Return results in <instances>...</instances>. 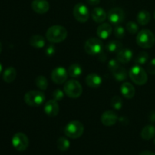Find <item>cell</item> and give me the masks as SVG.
<instances>
[{"label":"cell","mask_w":155,"mask_h":155,"mask_svg":"<svg viewBox=\"0 0 155 155\" xmlns=\"http://www.w3.org/2000/svg\"><path fill=\"white\" fill-rule=\"evenodd\" d=\"M148 120L151 123H155V110L150 112L149 115H148Z\"/></svg>","instance_id":"8d00e7d4"},{"label":"cell","mask_w":155,"mask_h":155,"mask_svg":"<svg viewBox=\"0 0 155 155\" xmlns=\"http://www.w3.org/2000/svg\"><path fill=\"white\" fill-rule=\"evenodd\" d=\"M139 155H155V153L151 151H143Z\"/></svg>","instance_id":"f35d334b"},{"label":"cell","mask_w":155,"mask_h":155,"mask_svg":"<svg viewBox=\"0 0 155 155\" xmlns=\"http://www.w3.org/2000/svg\"><path fill=\"white\" fill-rule=\"evenodd\" d=\"M100 1H101V0H87V3L89 5L95 6L98 5L100 3Z\"/></svg>","instance_id":"74e56055"},{"label":"cell","mask_w":155,"mask_h":155,"mask_svg":"<svg viewBox=\"0 0 155 155\" xmlns=\"http://www.w3.org/2000/svg\"><path fill=\"white\" fill-rule=\"evenodd\" d=\"M133 51L130 48H123L117 54V59L121 64H127L133 58Z\"/></svg>","instance_id":"2e32d148"},{"label":"cell","mask_w":155,"mask_h":155,"mask_svg":"<svg viewBox=\"0 0 155 155\" xmlns=\"http://www.w3.org/2000/svg\"><path fill=\"white\" fill-rule=\"evenodd\" d=\"M24 101L30 107H38L43 104L45 100V94L42 91H29L24 95Z\"/></svg>","instance_id":"277c9868"},{"label":"cell","mask_w":155,"mask_h":155,"mask_svg":"<svg viewBox=\"0 0 155 155\" xmlns=\"http://www.w3.org/2000/svg\"><path fill=\"white\" fill-rule=\"evenodd\" d=\"M107 19L112 24L119 25L125 19V12L120 8H113L108 12Z\"/></svg>","instance_id":"30bf717a"},{"label":"cell","mask_w":155,"mask_h":155,"mask_svg":"<svg viewBox=\"0 0 155 155\" xmlns=\"http://www.w3.org/2000/svg\"><path fill=\"white\" fill-rule=\"evenodd\" d=\"M91 16H92V18L95 22L100 24V23H103L105 21L106 18H107V14L106 13V12L102 8L97 7L92 11Z\"/></svg>","instance_id":"e0dca14e"},{"label":"cell","mask_w":155,"mask_h":155,"mask_svg":"<svg viewBox=\"0 0 155 155\" xmlns=\"http://www.w3.org/2000/svg\"><path fill=\"white\" fill-rule=\"evenodd\" d=\"M64 92L69 98H77L83 93V87L80 82L75 80H71L65 83Z\"/></svg>","instance_id":"8992f818"},{"label":"cell","mask_w":155,"mask_h":155,"mask_svg":"<svg viewBox=\"0 0 155 155\" xmlns=\"http://www.w3.org/2000/svg\"><path fill=\"white\" fill-rule=\"evenodd\" d=\"M148 58H149V55H148V52H146V51H142V52H140L136 56V58L134 60V62L136 64L138 65L145 64L148 61Z\"/></svg>","instance_id":"f1b7e54d"},{"label":"cell","mask_w":155,"mask_h":155,"mask_svg":"<svg viewBox=\"0 0 155 155\" xmlns=\"http://www.w3.org/2000/svg\"><path fill=\"white\" fill-rule=\"evenodd\" d=\"M31 7L36 13L42 15L48 11L49 4L46 0H33L32 2Z\"/></svg>","instance_id":"5bb4252c"},{"label":"cell","mask_w":155,"mask_h":155,"mask_svg":"<svg viewBox=\"0 0 155 155\" xmlns=\"http://www.w3.org/2000/svg\"><path fill=\"white\" fill-rule=\"evenodd\" d=\"M84 132V126L78 120H73L67 124L64 129V133L68 138L76 139L81 137Z\"/></svg>","instance_id":"5b68a950"},{"label":"cell","mask_w":155,"mask_h":155,"mask_svg":"<svg viewBox=\"0 0 155 155\" xmlns=\"http://www.w3.org/2000/svg\"><path fill=\"white\" fill-rule=\"evenodd\" d=\"M86 83L88 86L95 89L101 86L102 83V79L99 75L92 73L86 77Z\"/></svg>","instance_id":"ac0fdd59"},{"label":"cell","mask_w":155,"mask_h":155,"mask_svg":"<svg viewBox=\"0 0 155 155\" xmlns=\"http://www.w3.org/2000/svg\"><path fill=\"white\" fill-rule=\"evenodd\" d=\"M112 27L107 23H102L97 28V35L101 39H106L111 35Z\"/></svg>","instance_id":"9a60e30c"},{"label":"cell","mask_w":155,"mask_h":155,"mask_svg":"<svg viewBox=\"0 0 155 155\" xmlns=\"http://www.w3.org/2000/svg\"><path fill=\"white\" fill-rule=\"evenodd\" d=\"M114 36L117 38H119V39H122L123 37H124L125 36V29L120 25H117L115 27L114 30Z\"/></svg>","instance_id":"1f68e13d"},{"label":"cell","mask_w":155,"mask_h":155,"mask_svg":"<svg viewBox=\"0 0 155 155\" xmlns=\"http://www.w3.org/2000/svg\"><path fill=\"white\" fill-rule=\"evenodd\" d=\"M74 16L77 21L86 23L89 18V11L87 6L83 3H78L74 8Z\"/></svg>","instance_id":"9c48e42d"},{"label":"cell","mask_w":155,"mask_h":155,"mask_svg":"<svg viewBox=\"0 0 155 155\" xmlns=\"http://www.w3.org/2000/svg\"><path fill=\"white\" fill-rule=\"evenodd\" d=\"M64 95V92L61 91L60 89H55L53 92V98L57 101L61 100L63 98Z\"/></svg>","instance_id":"836d02e7"},{"label":"cell","mask_w":155,"mask_h":155,"mask_svg":"<svg viewBox=\"0 0 155 155\" xmlns=\"http://www.w3.org/2000/svg\"><path fill=\"white\" fill-rule=\"evenodd\" d=\"M136 43L143 48H150L155 43V36L151 30L143 29L136 36Z\"/></svg>","instance_id":"7a4b0ae2"},{"label":"cell","mask_w":155,"mask_h":155,"mask_svg":"<svg viewBox=\"0 0 155 155\" xmlns=\"http://www.w3.org/2000/svg\"><path fill=\"white\" fill-rule=\"evenodd\" d=\"M29 42H30V45L32 47L36 48H42L45 45V40L44 37L39 34L32 36L30 37Z\"/></svg>","instance_id":"ffe728a7"},{"label":"cell","mask_w":155,"mask_h":155,"mask_svg":"<svg viewBox=\"0 0 155 155\" xmlns=\"http://www.w3.org/2000/svg\"><path fill=\"white\" fill-rule=\"evenodd\" d=\"M103 42L101 39L98 38H90L88 39L84 45V49L88 54L90 55H96L102 53Z\"/></svg>","instance_id":"52a82bcc"},{"label":"cell","mask_w":155,"mask_h":155,"mask_svg":"<svg viewBox=\"0 0 155 155\" xmlns=\"http://www.w3.org/2000/svg\"><path fill=\"white\" fill-rule=\"evenodd\" d=\"M57 147L61 151H66L70 148V142L67 138L60 137L57 141Z\"/></svg>","instance_id":"83f0119b"},{"label":"cell","mask_w":155,"mask_h":155,"mask_svg":"<svg viewBox=\"0 0 155 155\" xmlns=\"http://www.w3.org/2000/svg\"><path fill=\"white\" fill-rule=\"evenodd\" d=\"M118 120V117L117 114L113 110H106L102 114L101 117V122L105 127L114 126Z\"/></svg>","instance_id":"7c38bea8"},{"label":"cell","mask_w":155,"mask_h":155,"mask_svg":"<svg viewBox=\"0 0 155 155\" xmlns=\"http://www.w3.org/2000/svg\"><path fill=\"white\" fill-rule=\"evenodd\" d=\"M154 143L155 144V139H154Z\"/></svg>","instance_id":"7bdbcfd3"},{"label":"cell","mask_w":155,"mask_h":155,"mask_svg":"<svg viewBox=\"0 0 155 155\" xmlns=\"http://www.w3.org/2000/svg\"><path fill=\"white\" fill-rule=\"evenodd\" d=\"M45 54L47 56H52L54 55V53H55V48L53 45H49L46 47L45 48Z\"/></svg>","instance_id":"d590c367"},{"label":"cell","mask_w":155,"mask_h":155,"mask_svg":"<svg viewBox=\"0 0 155 155\" xmlns=\"http://www.w3.org/2000/svg\"><path fill=\"white\" fill-rule=\"evenodd\" d=\"M129 76L132 81L139 86L145 85L148 81V74L140 65L136 64L131 68L129 72Z\"/></svg>","instance_id":"3957f363"},{"label":"cell","mask_w":155,"mask_h":155,"mask_svg":"<svg viewBox=\"0 0 155 155\" xmlns=\"http://www.w3.org/2000/svg\"><path fill=\"white\" fill-rule=\"evenodd\" d=\"M2 71V64L0 63V74H1Z\"/></svg>","instance_id":"ab89813d"},{"label":"cell","mask_w":155,"mask_h":155,"mask_svg":"<svg viewBox=\"0 0 155 155\" xmlns=\"http://www.w3.org/2000/svg\"><path fill=\"white\" fill-rule=\"evenodd\" d=\"M68 74L72 78H78L83 73V68L79 64H73L68 68Z\"/></svg>","instance_id":"cb8c5ba5"},{"label":"cell","mask_w":155,"mask_h":155,"mask_svg":"<svg viewBox=\"0 0 155 155\" xmlns=\"http://www.w3.org/2000/svg\"><path fill=\"white\" fill-rule=\"evenodd\" d=\"M35 83H36V86L42 91L45 90L48 86V80L44 76H38L35 80Z\"/></svg>","instance_id":"4316f807"},{"label":"cell","mask_w":155,"mask_h":155,"mask_svg":"<svg viewBox=\"0 0 155 155\" xmlns=\"http://www.w3.org/2000/svg\"><path fill=\"white\" fill-rule=\"evenodd\" d=\"M59 110L60 108H59L58 103L54 99L47 101L44 107V111L49 117L57 116L59 113Z\"/></svg>","instance_id":"4fadbf2b"},{"label":"cell","mask_w":155,"mask_h":155,"mask_svg":"<svg viewBox=\"0 0 155 155\" xmlns=\"http://www.w3.org/2000/svg\"><path fill=\"white\" fill-rule=\"evenodd\" d=\"M12 143L14 148L18 151H24L29 146V139L24 133H17L13 136Z\"/></svg>","instance_id":"ba28073f"},{"label":"cell","mask_w":155,"mask_h":155,"mask_svg":"<svg viewBox=\"0 0 155 155\" xmlns=\"http://www.w3.org/2000/svg\"><path fill=\"white\" fill-rule=\"evenodd\" d=\"M123 48V44L118 40H112L106 45V49L110 53L117 54Z\"/></svg>","instance_id":"d4e9b609"},{"label":"cell","mask_w":155,"mask_h":155,"mask_svg":"<svg viewBox=\"0 0 155 155\" xmlns=\"http://www.w3.org/2000/svg\"><path fill=\"white\" fill-rule=\"evenodd\" d=\"M126 27H127V31L130 33H131V34H135L139 30V26L134 21H129L127 24Z\"/></svg>","instance_id":"4dcf8cb0"},{"label":"cell","mask_w":155,"mask_h":155,"mask_svg":"<svg viewBox=\"0 0 155 155\" xmlns=\"http://www.w3.org/2000/svg\"><path fill=\"white\" fill-rule=\"evenodd\" d=\"M151 14L147 10H141L137 15V22L142 26L147 25L151 21Z\"/></svg>","instance_id":"7402d4cb"},{"label":"cell","mask_w":155,"mask_h":155,"mask_svg":"<svg viewBox=\"0 0 155 155\" xmlns=\"http://www.w3.org/2000/svg\"><path fill=\"white\" fill-rule=\"evenodd\" d=\"M120 92L122 95L127 99H131L134 97L136 90L133 85L130 83H124L120 86Z\"/></svg>","instance_id":"d6986e66"},{"label":"cell","mask_w":155,"mask_h":155,"mask_svg":"<svg viewBox=\"0 0 155 155\" xmlns=\"http://www.w3.org/2000/svg\"><path fill=\"white\" fill-rule=\"evenodd\" d=\"M112 74H113L114 77L118 81H124L127 78V70L123 67L120 66L117 69L112 72Z\"/></svg>","instance_id":"484cf974"},{"label":"cell","mask_w":155,"mask_h":155,"mask_svg":"<svg viewBox=\"0 0 155 155\" xmlns=\"http://www.w3.org/2000/svg\"><path fill=\"white\" fill-rule=\"evenodd\" d=\"M147 71L148 74L154 75L155 74V58H153L147 66Z\"/></svg>","instance_id":"e575fe53"},{"label":"cell","mask_w":155,"mask_h":155,"mask_svg":"<svg viewBox=\"0 0 155 155\" xmlns=\"http://www.w3.org/2000/svg\"><path fill=\"white\" fill-rule=\"evenodd\" d=\"M154 19H155V11H154Z\"/></svg>","instance_id":"b9f144b4"},{"label":"cell","mask_w":155,"mask_h":155,"mask_svg":"<svg viewBox=\"0 0 155 155\" xmlns=\"http://www.w3.org/2000/svg\"><path fill=\"white\" fill-rule=\"evenodd\" d=\"M2 50V43L0 42V53H1Z\"/></svg>","instance_id":"60d3db41"},{"label":"cell","mask_w":155,"mask_h":155,"mask_svg":"<svg viewBox=\"0 0 155 155\" xmlns=\"http://www.w3.org/2000/svg\"><path fill=\"white\" fill-rule=\"evenodd\" d=\"M68 72L63 67H58L54 68L51 74V80L56 84L64 83L68 79Z\"/></svg>","instance_id":"8fae6325"},{"label":"cell","mask_w":155,"mask_h":155,"mask_svg":"<svg viewBox=\"0 0 155 155\" xmlns=\"http://www.w3.org/2000/svg\"><path fill=\"white\" fill-rule=\"evenodd\" d=\"M111 106L115 110H120L123 107V100L118 95H115L111 99Z\"/></svg>","instance_id":"f546056e"},{"label":"cell","mask_w":155,"mask_h":155,"mask_svg":"<svg viewBox=\"0 0 155 155\" xmlns=\"http://www.w3.org/2000/svg\"><path fill=\"white\" fill-rule=\"evenodd\" d=\"M68 36L66 28L60 25H54L49 27L45 33V37L52 43H59L64 40Z\"/></svg>","instance_id":"6da1fadb"},{"label":"cell","mask_w":155,"mask_h":155,"mask_svg":"<svg viewBox=\"0 0 155 155\" xmlns=\"http://www.w3.org/2000/svg\"><path fill=\"white\" fill-rule=\"evenodd\" d=\"M120 62L118 61L117 59H111V60L109 61L108 62V65H107V68H108V69L110 70V72H114V71H115L116 69H117L118 68L120 67V64H119Z\"/></svg>","instance_id":"d6a6232c"},{"label":"cell","mask_w":155,"mask_h":155,"mask_svg":"<svg viewBox=\"0 0 155 155\" xmlns=\"http://www.w3.org/2000/svg\"><path fill=\"white\" fill-rule=\"evenodd\" d=\"M17 77V71L15 68L10 67L4 71L2 75L3 80L7 83H11L15 80Z\"/></svg>","instance_id":"603a6c76"},{"label":"cell","mask_w":155,"mask_h":155,"mask_svg":"<svg viewBox=\"0 0 155 155\" xmlns=\"http://www.w3.org/2000/svg\"><path fill=\"white\" fill-rule=\"evenodd\" d=\"M141 136L145 140H151L155 137V127L154 125H147L142 129Z\"/></svg>","instance_id":"44dd1931"}]
</instances>
